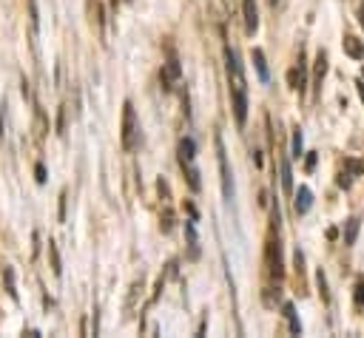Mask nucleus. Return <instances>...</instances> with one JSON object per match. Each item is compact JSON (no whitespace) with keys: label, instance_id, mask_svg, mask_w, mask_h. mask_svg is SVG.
Returning a JSON list of instances; mask_svg holds the SVG:
<instances>
[{"label":"nucleus","instance_id":"a211bd4d","mask_svg":"<svg viewBox=\"0 0 364 338\" xmlns=\"http://www.w3.org/2000/svg\"><path fill=\"white\" fill-rule=\"evenodd\" d=\"M316 284H319V293H321L324 302H331V293H327V279H324V273H321V270L316 273Z\"/></svg>","mask_w":364,"mask_h":338},{"label":"nucleus","instance_id":"f3484780","mask_svg":"<svg viewBox=\"0 0 364 338\" xmlns=\"http://www.w3.org/2000/svg\"><path fill=\"white\" fill-rule=\"evenodd\" d=\"M49 253H52V268H54V276L63 273V265H60V256H57V245L49 242Z\"/></svg>","mask_w":364,"mask_h":338},{"label":"nucleus","instance_id":"39448f33","mask_svg":"<svg viewBox=\"0 0 364 338\" xmlns=\"http://www.w3.org/2000/svg\"><path fill=\"white\" fill-rule=\"evenodd\" d=\"M242 15H245V31L253 34L259 29V12H257V0H242Z\"/></svg>","mask_w":364,"mask_h":338},{"label":"nucleus","instance_id":"2eb2a0df","mask_svg":"<svg viewBox=\"0 0 364 338\" xmlns=\"http://www.w3.org/2000/svg\"><path fill=\"white\" fill-rule=\"evenodd\" d=\"M285 316H287V321H290V332H302V327H299V321H296V310H294V305H285Z\"/></svg>","mask_w":364,"mask_h":338},{"label":"nucleus","instance_id":"7ed1b4c3","mask_svg":"<svg viewBox=\"0 0 364 338\" xmlns=\"http://www.w3.org/2000/svg\"><path fill=\"white\" fill-rule=\"evenodd\" d=\"M216 154H220V179H222V197L231 202L234 199V179H231V168H228V154H225V142L222 137H216Z\"/></svg>","mask_w":364,"mask_h":338},{"label":"nucleus","instance_id":"412c9836","mask_svg":"<svg viewBox=\"0 0 364 338\" xmlns=\"http://www.w3.org/2000/svg\"><path fill=\"white\" fill-rule=\"evenodd\" d=\"M339 185H342V187H350V171H347V168L339 174Z\"/></svg>","mask_w":364,"mask_h":338},{"label":"nucleus","instance_id":"aec40b11","mask_svg":"<svg viewBox=\"0 0 364 338\" xmlns=\"http://www.w3.org/2000/svg\"><path fill=\"white\" fill-rule=\"evenodd\" d=\"M344 168L350 174H364V162H358V160H344Z\"/></svg>","mask_w":364,"mask_h":338},{"label":"nucleus","instance_id":"9b49d317","mask_svg":"<svg viewBox=\"0 0 364 338\" xmlns=\"http://www.w3.org/2000/svg\"><path fill=\"white\" fill-rule=\"evenodd\" d=\"M344 52H347L353 60H361V57H364V46H361L358 37H344Z\"/></svg>","mask_w":364,"mask_h":338},{"label":"nucleus","instance_id":"4468645a","mask_svg":"<svg viewBox=\"0 0 364 338\" xmlns=\"http://www.w3.org/2000/svg\"><path fill=\"white\" fill-rule=\"evenodd\" d=\"M282 187L287 194L294 191V174H290V162L287 160H282Z\"/></svg>","mask_w":364,"mask_h":338},{"label":"nucleus","instance_id":"1a4fd4ad","mask_svg":"<svg viewBox=\"0 0 364 338\" xmlns=\"http://www.w3.org/2000/svg\"><path fill=\"white\" fill-rule=\"evenodd\" d=\"M310 205H313V194H310V187H299V194H296V202H294L296 213H299V216H305V213L310 210Z\"/></svg>","mask_w":364,"mask_h":338},{"label":"nucleus","instance_id":"bb28decb","mask_svg":"<svg viewBox=\"0 0 364 338\" xmlns=\"http://www.w3.org/2000/svg\"><path fill=\"white\" fill-rule=\"evenodd\" d=\"M361 26H364V12H361Z\"/></svg>","mask_w":364,"mask_h":338},{"label":"nucleus","instance_id":"9d476101","mask_svg":"<svg viewBox=\"0 0 364 338\" xmlns=\"http://www.w3.org/2000/svg\"><path fill=\"white\" fill-rule=\"evenodd\" d=\"M287 80H290V86H294L299 94L305 91V66H302V54H299V68H294L287 74Z\"/></svg>","mask_w":364,"mask_h":338},{"label":"nucleus","instance_id":"b1692460","mask_svg":"<svg viewBox=\"0 0 364 338\" xmlns=\"http://www.w3.org/2000/svg\"><path fill=\"white\" fill-rule=\"evenodd\" d=\"M66 199H68V194H60V222L66 219Z\"/></svg>","mask_w":364,"mask_h":338},{"label":"nucleus","instance_id":"f03ea898","mask_svg":"<svg viewBox=\"0 0 364 338\" xmlns=\"http://www.w3.org/2000/svg\"><path fill=\"white\" fill-rule=\"evenodd\" d=\"M120 137H123L126 151H134V148L139 145V123H137V114H134L131 102L123 105V131H120Z\"/></svg>","mask_w":364,"mask_h":338},{"label":"nucleus","instance_id":"ddd939ff","mask_svg":"<svg viewBox=\"0 0 364 338\" xmlns=\"http://www.w3.org/2000/svg\"><path fill=\"white\" fill-rule=\"evenodd\" d=\"M253 66H257V71H259V80H268V66H265L262 49H253Z\"/></svg>","mask_w":364,"mask_h":338},{"label":"nucleus","instance_id":"6ab92c4d","mask_svg":"<svg viewBox=\"0 0 364 338\" xmlns=\"http://www.w3.org/2000/svg\"><path fill=\"white\" fill-rule=\"evenodd\" d=\"M302 157V128H294V160Z\"/></svg>","mask_w":364,"mask_h":338},{"label":"nucleus","instance_id":"393cba45","mask_svg":"<svg viewBox=\"0 0 364 338\" xmlns=\"http://www.w3.org/2000/svg\"><path fill=\"white\" fill-rule=\"evenodd\" d=\"M313 168H316V154L308 157V171H313Z\"/></svg>","mask_w":364,"mask_h":338},{"label":"nucleus","instance_id":"f257e3e1","mask_svg":"<svg viewBox=\"0 0 364 338\" xmlns=\"http://www.w3.org/2000/svg\"><path fill=\"white\" fill-rule=\"evenodd\" d=\"M225 63H228V80H231V97H234V117L239 125L248 120V89H245V74L236 52L228 46L225 49Z\"/></svg>","mask_w":364,"mask_h":338},{"label":"nucleus","instance_id":"f8f14e48","mask_svg":"<svg viewBox=\"0 0 364 338\" xmlns=\"http://www.w3.org/2000/svg\"><path fill=\"white\" fill-rule=\"evenodd\" d=\"M358 219H347V228H344V245H356V236H358Z\"/></svg>","mask_w":364,"mask_h":338},{"label":"nucleus","instance_id":"0eeeda50","mask_svg":"<svg viewBox=\"0 0 364 338\" xmlns=\"http://www.w3.org/2000/svg\"><path fill=\"white\" fill-rule=\"evenodd\" d=\"M268 259H271V276L273 279H282V256H279V242H271L268 247Z\"/></svg>","mask_w":364,"mask_h":338},{"label":"nucleus","instance_id":"20e7f679","mask_svg":"<svg viewBox=\"0 0 364 338\" xmlns=\"http://www.w3.org/2000/svg\"><path fill=\"white\" fill-rule=\"evenodd\" d=\"M179 74H182L179 60L171 54V57H168V63H165V66H162V71H160V83H162V89H165V91H171V89H174V83L179 80Z\"/></svg>","mask_w":364,"mask_h":338},{"label":"nucleus","instance_id":"6e6552de","mask_svg":"<svg viewBox=\"0 0 364 338\" xmlns=\"http://www.w3.org/2000/svg\"><path fill=\"white\" fill-rule=\"evenodd\" d=\"M194 157H197V145H194L191 137H185V139L179 142V162H182V165H191Z\"/></svg>","mask_w":364,"mask_h":338},{"label":"nucleus","instance_id":"dca6fc26","mask_svg":"<svg viewBox=\"0 0 364 338\" xmlns=\"http://www.w3.org/2000/svg\"><path fill=\"white\" fill-rule=\"evenodd\" d=\"M29 17H31V29H40V12H38V0H29Z\"/></svg>","mask_w":364,"mask_h":338},{"label":"nucleus","instance_id":"a878e982","mask_svg":"<svg viewBox=\"0 0 364 338\" xmlns=\"http://www.w3.org/2000/svg\"><path fill=\"white\" fill-rule=\"evenodd\" d=\"M356 86H358V94H361V100H364V80H358Z\"/></svg>","mask_w":364,"mask_h":338},{"label":"nucleus","instance_id":"4be33fe9","mask_svg":"<svg viewBox=\"0 0 364 338\" xmlns=\"http://www.w3.org/2000/svg\"><path fill=\"white\" fill-rule=\"evenodd\" d=\"M34 174H38V182H40V185L46 182V168H43V162H38V168H34Z\"/></svg>","mask_w":364,"mask_h":338},{"label":"nucleus","instance_id":"423d86ee","mask_svg":"<svg viewBox=\"0 0 364 338\" xmlns=\"http://www.w3.org/2000/svg\"><path fill=\"white\" fill-rule=\"evenodd\" d=\"M324 74H327V54L319 52V54H316V66H313V86H316V91H321Z\"/></svg>","mask_w":364,"mask_h":338},{"label":"nucleus","instance_id":"5701e85b","mask_svg":"<svg viewBox=\"0 0 364 338\" xmlns=\"http://www.w3.org/2000/svg\"><path fill=\"white\" fill-rule=\"evenodd\" d=\"M356 302L364 305V282H358V287H356Z\"/></svg>","mask_w":364,"mask_h":338}]
</instances>
